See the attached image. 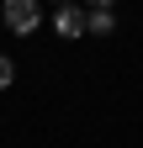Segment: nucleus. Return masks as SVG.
Listing matches in <instances>:
<instances>
[{
	"label": "nucleus",
	"mask_w": 143,
	"mask_h": 148,
	"mask_svg": "<svg viewBox=\"0 0 143 148\" xmlns=\"http://www.w3.org/2000/svg\"><path fill=\"white\" fill-rule=\"evenodd\" d=\"M64 5H69V0H64Z\"/></svg>",
	"instance_id": "nucleus-6"
},
{
	"label": "nucleus",
	"mask_w": 143,
	"mask_h": 148,
	"mask_svg": "<svg viewBox=\"0 0 143 148\" xmlns=\"http://www.w3.org/2000/svg\"><path fill=\"white\" fill-rule=\"evenodd\" d=\"M96 5H106V11H111V0H96Z\"/></svg>",
	"instance_id": "nucleus-5"
},
{
	"label": "nucleus",
	"mask_w": 143,
	"mask_h": 148,
	"mask_svg": "<svg viewBox=\"0 0 143 148\" xmlns=\"http://www.w3.org/2000/svg\"><path fill=\"white\" fill-rule=\"evenodd\" d=\"M11 79H16V64L6 58V53H0V90H11Z\"/></svg>",
	"instance_id": "nucleus-4"
},
{
	"label": "nucleus",
	"mask_w": 143,
	"mask_h": 148,
	"mask_svg": "<svg viewBox=\"0 0 143 148\" xmlns=\"http://www.w3.org/2000/svg\"><path fill=\"white\" fill-rule=\"evenodd\" d=\"M85 5H74V0H69V5H58V16H53V27H58V37H85Z\"/></svg>",
	"instance_id": "nucleus-2"
},
{
	"label": "nucleus",
	"mask_w": 143,
	"mask_h": 148,
	"mask_svg": "<svg viewBox=\"0 0 143 148\" xmlns=\"http://www.w3.org/2000/svg\"><path fill=\"white\" fill-rule=\"evenodd\" d=\"M6 27L16 37H32L43 27V0H6Z\"/></svg>",
	"instance_id": "nucleus-1"
},
{
	"label": "nucleus",
	"mask_w": 143,
	"mask_h": 148,
	"mask_svg": "<svg viewBox=\"0 0 143 148\" xmlns=\"http://www.w3.org/2000/svg\"><path fill=\"white\" fill-rule=\"evenodd\" d=\"M85 32H96V37H111V32H117V16L106 11V5H90V16H85Z\"/></svg>",
	"instance_id": "nucleus-3"
}]
</instances>
